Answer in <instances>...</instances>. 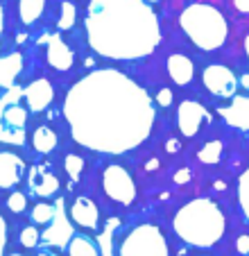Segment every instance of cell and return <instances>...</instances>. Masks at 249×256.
<instances>
[{
  "label": "cell",
  "mask_w": 249,
  "mask_h": 256,
  "mask_svg": "<svg viewBox=\"0 0 249 256\" xmlns=\"http://www.w3.org/2000/svg\"><path fill=\"white\" fill-rule=\"evenodd\" d=\"M154 116L150 93L116 68L84 75L64 98V118L75 143L102 154L138 148L152 132Z\"/></svg>",
  "instance_id": "cell-1"
},
{
  "label": "cell",
  "mask_w": 249,
  "mask_h": 256,
  "mask_svg": "<svg viewBox=\"0 0 249 256\" xmlns=\"http://www.w3.org/2000/svg\"><path fill=\"white\" fill-rule=\"evenodd\" d=\"M84 30L93 52L116 62L143 59L161 44L158 16L145 0H91Z\"/></svg>",
  "instance_id": "cell-2"
},
{
  "label": "cell",
  "mask_w": 249,
  "mask_h": 256,
  "mask_svg": "<svg viewBox=\"0 0 249 256\" xmlns=\"http://www.w3.org/2000/svg\"><path fill=\"white\" fill-rule=\"evenodd\" d=\"M226 229L222 208L208 198H197L182 206L174 216V232L192 247H213Z\"/></svg>",
  "instance_id": "cell-3"
},
{
  "label": "cell",
  "mask_w": 249,
  "mask_h": 256,
  "mask_svg": "<svg viewBox=\"0 0 249 256\" xmlns=\"http://www.w3.org/2000/svg\"><path fill=\"white\" fill-rule=\"evenodd\" d=\"M182 30L200 50H218L226 41V18L211 5H190L182 12Z\"/></svg>",
  "instance_id": "cell-4"
},
{
  "label": "cell",
  "mask_w": 249,
  "mask_h": 256,
  "mask_svg": "<svg viewBox=\"0 0 249 256\" xmlns=\"http://www.w3.org/2000/svg\"><path fill=\"white\" fill-rule=\"evenodd\" d=\"M168 240L156 224H138L118 245V256H168Z\"/></svg>",
  "instance_id": "cell-5"
},
{
  "label": "cell",
  "mask_w": 249,
  "mask_h": 256,
  "mask_svg": "<svg viewBox=\"0 0 249 256\" xmlns=\"http://www.w3.org/2000/svg\"><path fill=\"white\" fill-rule=\"evenodd\" d=\"M102 188L109 195L114 202L122 204V206H130L136 200V184L132 174L118 164H111L104 168L102 172Z\"/></svg>",
  "instance_id": "cell-6"
},
{
  "label": "cell",
  "mask_w": 249,
  "mask_h": 256,
  "mask_svg": "<svg viewBox=\"0 0 249 256\" xmlns=\"http://www.w3.org/2000/svg\"><path fill=\"white\" fill-rule=\"evenodd\" d=\"M25 125L28 112L20 104L12 102L0 109V140L12 145H20L25 140Z\"/></svg>",
  "instance_id": "cell-7"
},
{
  "label": "cell",
  "mask_w": 249,
  "mask_h": 256,
  "mask_svg": "<svg viewBox=\"0 0 249 256\" xmlns=\"http://www.w3.org/2000/svg\"><path fill=\"white\" fill-rule=\"evenodd\" d=\"M211 120V114L208 109H204V104L195 100H184L177 109V127L184 136L192 138L202 132V127Z\"/></svg>",
  "instance_id": "cell-8"
},
{
  "label": "cell",
  "mask_w": 249,
  "mask_h": 256,
  "mask_svg": "<svg viewBox=\"0 0 249 256\" xmlns=\"http://www.w3.org/2000/svg\"><path fill=\"white\" fill-rule=\"evenodd\" d=\"M202 80H204L206 91H211L213 96H218V98H234L236 91H238V80H236V75L226 66H222V64L208 66L204 70V75H202Z\"/></svg>",
  "instance_id": "cell-9"
},
{
  "label": "cell",
  "mask_w": 249,
  "mask_h": 256,
  "mask_svg": "<svg viewBox=\"0 0 249 256\" xmlns=\"http://www.w3.org/2000/svg\"><path fill=\"white\" fill-rule=\"evenodd\" d=\"M28 184L36 198H52L59 190V179L48 164H34L28 172Z\"/></svg>",
  "instance_id": "cell-10"
},
{
  "label": "cell",
  "mask_w": 249,
  "mask_h": 256,
  "mask_svg": "<svg viewBox=\"0 0 249 256\" xmlns=\"http://www.w3.org/2000/svg\"><path fill=\"white\" fill-rule=\"evenodd\" d=\"M70 218H72V222H75L77 227L88 229V232H96L98 224H100V211H98L96 202L88 200V198H84V195H80V198L72 200Z\"/></svg>",
  "instance_id": "cell-11"
},
{
  "label": "cell",
  "mask_w": 249,
  "mask_h": 256,
  "mask_svg": "<svg viewBox=\"0 0 249 256\" xmlns=\"http://www.w3.org/2000/svg\"><path fill=\"white\" fill-rule=\"evenodd\" d=\"M23 100L28 104V109L32 114L36 112H44L46 106L52 104L54 100V88L48 80H34L30 86H25L23 91Z\"/></svg>",
  "instance_id": "cell-12"
},
{
  "label": "cell",
  "mask_w": 249,
  "mask_h": 256,
  "mask_svg": "<svg viewBox=\"0 0 249 256\" xmlns=\"http://www.w3.org/2000/svg\"><path fill=\"white\" fill-rule=\"evenodd\" d=\"M46 59L54 70H70L72 64H75V54L72 50L64 44V39L59 34H50L48 41H46Z\"/></svg>",
  "instance_id": "cell-13"
},
{
  "label": "cell",
  "mask_w": 249,
  "mask_h": 256,
  "mask_svg": "<svg viewBox=\"0 0 249 256\" xmlns=\"http://www.w3.org/2000/svg\"><path fill=\"white\" fill-rule=\"evenodd\" d=\"M25 164L14 152H0V188H14L20 184Z\"/></svg>",
  "instance_id": "cell-14"
},
{
  "label": "cell",
  "mask_w": 249,
  "mask_h": 256,
  "mask_svg": "<svg viewBox=\"0 0 249 256\" xmlns=\"http://www.w3.org/2000/svg\"><path fill=\"white\" fill-rule=\"evenodd\" d=\"M220 116L236 130H249V98L236 96L229 104L220 106Z\"/></svg>",
  "instance_id": "cell-15"
},
{
  "label": "cell",
  "mask_w": 249,
  "mask_h": 256,
  "mask_svg": "<svg viewBox=\"0 0 249 256\" xmlns=\"http://www.w3.org/2000/svg\"><path fill=\"white\" fill-rule=\"evenodd\" d=\"M23 72V54L12 52L0 57V88H10Z\"/></svg>",
  "instance_id": "cell-16"
},
{
  "label": "cell",
  "mask_w": 249,
  "mask_h": 256,
  "mask_svg": "<svg viewBox=\"0 0 249 256\" xmlns=\"http://www.w3.org/2000/svg\"><path fill=\"white\" fill-rule=\"evenodd\" d=\"M168 72H170V78H172V82L184 86V84H188L192 80L195 66H192V62L186 54H172V57L168 59Z\"/></svg>",
  "instance_id": "cell-17"
},
{
  "label": "cell",
  "mask_w": 249,
  "mask_h": 256,
  "mask_svg": "<svg viewBox=\"0 0 249 256\" xmlns=\"http://www.w3.org/2000/svg\"><path fill=\"white\" fill-rule=\"evenodd\" d=\"M32 148L38 154H48L57 148V134L50 127H36L32 134Z\"/></svg>",
  "instance_id": "cell-18"
},
{
  "label": "cell",
  "mask_w": 249,
  "mask_h": 256,
  "mask_svg": "<svg viewBox=\"0 0 249 256\" xmlns=\"http://www.w3.org/2000/svg\"><path fill=\"white\" fill-rule=\"evenodd\" d=\"M68 256H100V250H98V245L91 238L77 234L68 242Z\"/></svg>",
  "instance_id": "cell-19"
},
{
  "label": "cell",
  "mask_w": 249,
  "mask_h": 256,
  "mask_svg": "<svg viewBox=\"0 0 249 256\" xmlns=\"http://www.w3.org/2000/svg\"><path fill=\"white\" fill-rule=\"evenodd\" d=\"M44 7H46V0H20V5H18L20 20L25 25L36 23L41 18V14H44Z\"/></svg>",
  "instance_id": "cell-20"
},
{
  "label": "cell",
  "mask_w": 249,
  "mask_h": 256,
  "mask_svg": "<svg viewBox=\"0 0 249 256\" xmlns=\"http://www.w3.org/2000/svg\"><path fill=\"white\" fill-rule=\"evenodd\" d=\"M222 156V143L220 140H208V143L202 145V150L197 152V159L202 161V164L211 166V164H218Z\"/></svg>",
  "instance_id": "cell-21"
},
{
  "label": "cell",
  "mask_w": 249,
  "mask_h": 256,
  "mask_svg": "<svg viewBox=\"0 0 249 256\" xmlns=\"http://www.w3.org/2000/svg\"><path fill=\"white\" fill-rule=\"evenodd\" d=\"M54 216H57V211H54V206L48 202H38V204H34V208H32V220L36 224H50L54 220Z\"/></svg>",
  "instance_id": "cell-22"
},
{
  "label": "cell",
  "mask_w": 249,
  "mask_h": 256,
  "mask_svg": "<svg viewBox=\"0 0 249 256\" xmlns=\"http://www.w3.org/2000/svg\"><path fill=\"white\" fill-rule=\"evenodd\" d=\"M64 168H66L68 177H70L72 182H80L82 172H84V168H86V161L82 159L80 154H66V159H64Z\"/></svg>",
  "instance_id": "cell-23"
},
{
  "label": "cell",
  "mask_w": 249,
  "mask_h": 256,
  "mask_svg": "<svg viewBox=\"0 0 249 256\" xmlns=\"http://www.w3.org/2000/svg\"><path fill=\"white\" fill-rule=\"evenodd\" d=\"M238 202H240V208H242L244 218L249 220V168L244 170L238 179Z\"/></svg>",
  "instance_id": "cell-24"
},
{
  "label": "cell",
  "mask_w": 249,
  "mask_h": 256,
  "mask_svg": "<svg viewBox=\"0 0 249 256\" xmlns=\"http://www.w3.org/2000/svg\"><path fill=\"white\" fill-rule=\"evenodd\" d=\"M77 10L72 2H64L62 5V16H59V30H70L75 25Z\"/></svg>",
  "instance_id": "cell-25"
},
{
  "label": "cell",
  "mask_w": 249,
  "mask_h": 256,
  "mask_svg": "<svg viewBox=\"0 0 249 256\" xmlns=\"http://www.w3.org/2000/svg\"><path fill=\"white\" fill-rule=\"evenodd\" d=\"M7 206L14 213H23L25 208H28V198H25L23 193H12L10 200H7Z\"/></svg>",
  "instance_id": "cell-26"
},
{
  "label": "cell",
  "mask_w": 249,
  "mask_h": 256,
  "mask_svg": "<svg viewBox=\"0 0 249 256\" xmlns=\"http://www.w3.org/2000/svg\"><path fill=\"white\" fill-rule=\"evenodd\" d=\"M38 242V232L36 227H25L23 232H20V245L28 247V250H32V247H36Z\"/></svg>",
  "instance_id": "cell-27"
},
{
  "label": "cell",
  "mask_w": 249,
  "mask_h": 256,
  "mask_svg": "<svg viewBox=\"0 0 249 256\" xmlns=\"http://www.w3.org/2000/svg\"><path fill=\"white\" fill-rule=\"evenodd\" d=\"M5 247H7V222L2 213H0V256H5Z\"/></svg>",
  "instance_id": "cell-28"
},
{
  "label": "cell",
  "mask_w": 249,
  "mask_h": 256,
  "mask_svg": "<svg viewBox=\"0 0 249 256\" xmlns=\"http://www.w3.org/2000/svg\"><path fill=\"white\" fill-rule=\"evenodd\" d=\"M156 102L161 106H170L172 104V91H170V88H161V91L156 93Z\"/></svg>",
  "instance_id": "cell-29"
},
{
  "label": "cell",
  "mask_w": 249,
  "mask_h": 256,
  "mask_svg": "<svg viewBox=\"0 0 249 256\" xmlns=\"http://www.w3.org/2000/svg\"><path fill=\"white\" fill-rule=\"evenodd\" d=\"M236 247H238L240 254H249V236H240L238 242H236Z\"/></svg>",
  "instance_id": "cell-30"
},
{
  "label": "cell",
  "mask_w": 249,
  "mask_h": 256,
  "mask_svg": "<svg viewBox=\"0 0 249 256\" xmlns=\"http://www.w3.org/2000/svg\"><path fill=\"white\" fill-rule=\"evenodd\" d=\"M188 179H190V170H179V172H174V182H177V184H186Z\"/></svg>",
  "instance_id": "cell-31"
},
{
  "label": "cell",
  "mask_w": 249,
  "mask_h": 256,
  "mask_svg": "<svg viewBox=\"0 0 249 256\" xmlns=\"http://www.w3.org/2000/svg\"><path fill=\"white\" fill-rule=\"evenodd\" d=\"M179 148H182V145H179V140H174V138H170L168 143H166V150H168L170 154H174V152H179Z\"/></svg>",
  "instance_id": "cell-32"
},
{
  "label": "cell",
  "mask_w": 249,
  "mask_h": 256,
  "mask_svg": "<svg viewBox=\"0 0 249 256\" xmlns=\"http://www.w3.org/2000/svg\"><path fill=\"white\" fill-rule=\"evenodd\" d=\"M236 7H238L242 14H249V0H234Z\"/></svg>",
  "instance_id": "cell-33"
},
{
  "label": "cell",
  "mask_w": 249,
  "mask_h": 256,
  "mask_svg": "<svg viewBox=\"0 0 249 256\" xmlns=\"http://www.w3.org/2000/svg\"><path fill=\"white\" fill-rule=\"evenodd\" d=\"M145 168H148V170H156V168H158V161H156V159H150Z\"/></svg>",
  "instance_id": "cell-34"
},
{
  "label": "cell",
  "mask_w": 249,
  "mask_h": 256,
  "mask_svg": "<svg viewBox=\"0 0 249 256\" xmlns=\"http://www.w3.org/2000/svg\"><path fill=\"white\" fill-rule=\"evenodd\" d=\"M2 28H5V16H2V5H0V34H2Z\"/></svg>",
  "instance_id": "cell-35"
},
{
  "label": "cell",
  "mask_w": 249,
  "mask_h": 256,
  "mask_svg": "<svg viewBox=\"0 0 249 256\" xmlns=\"http://www.w3.org/2000/svg\"><path fill=\"white\" fill-rule=\"evenodd\" d=\"M244 52H247V57H249V34H247V39H244Z\"/></svg>",
  "instance_id": "cell-36"
},
{
  "label": "cell",
  "mask_w": 249,
  "mask_h": 256,
  "mask_svg": "<svg viewBox=\"0 0 249 256\" xmlns=\"http://www.w3.org/2000/svg\"><path fill=\"white\" fill-rule=\"evenodd\" d=\"M38 256H52V254H48V252H41V254H38Z\"/></svg>",
  "instance_id": "cell-37"
},
{
  "label": "cell",
  "mask_w": 249,
  "mask_h": 256,
  "mask_svg": "<svg viewBox=\"0 0 249 256\" xmlns=\"http://www.w3.org/2000/svg\"><path fill=\"white\" fill-rule=\"evenodd\" d=\"M7 256H23V254H7Z\"/></svg>",
  "instance_id": "cell-38"
},
{
  "label": "cell",
  "mask_w": 249,
  "mask_h": 256,
  "mask_svg": "<svg viewBox=\"0 0 249 256\" xmlns=\"http://www.w3.org/2000/svg\"><path fill=\"white\" fill-rule=\"evenodd\" d=\"M150 2H158V0H150Z\"/></svg>",
  "instance_id": "cell-39"
}]
</instances>
